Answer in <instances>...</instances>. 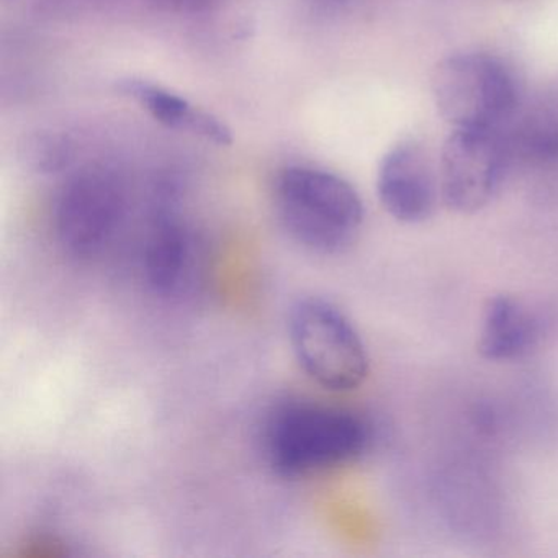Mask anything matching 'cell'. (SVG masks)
Returning <instances> with one entry per match:
<instances>
[{
	"label": "cell",
	"instance_id": "1",
	"mask_svg": "<svg viewBox=\"0 0 558 558\" xmlns=\"http://www.w3.org/2000/svg\"><path fill=\"white\" fill-rule=\"evenodd\" d=\"M368 440L367 423L352 411L290 401L266 421L263 450L276 475L299 478L357 459Z\"/></svg>",
	"mask_w": 558,
	"mask_h": 558
},
{
	"label": "cell",
	"instance_id": "2",
	"mask_svg": "<svg viewBox=\"0 0 558 558\" xmlns=\"http://www.w3.org/2000/svg\"><path fill=\"white\" fill-rule=\"evenodd\" d=\"M274 207L295 243L316 254H338L364 225L361 195L341 175L313 166H289L277 175Z\"/></svg>",
	"mask_w": 558,
	"mask_h": 558
},
{
	"label": "cell",
	"instance_id": "3",
	"mask_svg": "<svg viewBox=\"0 0 558 558\" xmlns=\"http://www.w3.org/2000/svg\"><path fill=\"white\" fill-rule=\"evenodd\" d=\"M289 335L300 367L319 387L351 391L364 384L367 349L348 316L328 300H296L290 308Z\"/></svg>",
	"mask_w": 558,
	"mask_h": 558
},
{
	"label": "cell",
	"instance_id": "4",
	"mask_svg": "<svg viewBox=\"0 0 558 558\" xmlns=\"http://www.w3.org/2000/svg\"><path fill=\"white\" fill-rule=\"evenodd\" d=\"M437 110L453 130H501L518 107V83L498 58L456 54L433 74Z\"/></svg>",
	"mask_w": 558,
	"mask_h": 558
},
{
	"label": "cell",
	"instance_id": "5",
	"mask_svg": "<svg viewBox=\"0 0 558 558\" xmlns=\"http://www.w3.org/2000/svg\"><path fill=\"white\" fill-rule=\"evenodd\" d=\"M125 187L116 172L90 168L61 189L54 208V231L64 253L76 259L99 256L125 218Z\"/></svg>",
	"mask_w": 558,
	"mask_h": 558
},
{
	"label": "cell",
	"instance_id": "6",
	"mask_svg": "<svg viewBox=\"0 0 558 558\" xmlns=\"http://www.w3.org/2000/svg\"><path fill=\"white\" fill-rule=\"evenodd\" d=\"M511 148L501 130H453L440 159V194L450 210L476 214L501 187Z\"/></svg>",
	"mask_w": 558,
	"mask_h": 558
},
{
	"label": "cell",
	"instance_id": "7",
	"mask_svg": "<svg viewBox=\"0 0 558 558\" xmlns=\"http://www.w3.org/2000/svg\"><path fill=\"white\" fill-rule=\"evenodd\" d=\"M377 192L385 210L401 223H421L433 215L436 182L420 145L403 142L384 156Z\"/></svg>",
	"mask_w": 558,
	"mask_h": 558
},
{
	"label": "cell",
	"instance_id": "8",
	"mask_svg": "<svg viewBox=\"0 0 558 558\" xmlns=\"http://www.w3.org/2000/svg\"><path fill=\"white\" fill-rule=\"evenodd\" d=\"M117 90L138 104L148 116L166 129L187 133L217 146L233 143L231 130L223 120L161 84L142 77H125L117 83Z\"/></svg>",
	"mask_w": 558,
	"mask_h": 558
},
{
	"label": "cell",
	"instance_id": "9",
	"mask_svg": "<svg viewBox=\"0 0 558 558\" xmlns=\"http://www.w3.org/2000/svg\"><path fill=\"white\" fill-rule=\"evenodd\" d=\"M195 259L197 250L187 227L172 214L159 215L143 256V272L149 289L161 296L184 292L191 283Z\"/></svg>",
	"mask_w": 558,
	"mask_h": 558
},
{
	"label": "cell",
	"instance_id": "10",
	"mask_svg": "<svg viewBox=\"0 0 558 558\" xmlns=\"http://www.w3.org/2000/svg\"><path fill=\"white\" fill-rule=\"evenodd\" d=\"M538 339L534 313L508 295L489 300L483 313L478 351L493 362L514 361L527 354Z\"/></svg>",
	"mask_w": 558,
	"mask_h": 558
},
{
	"label": "cell",
	"instance_id": "11",
	"mask_svg": "<svg viewBox=\"0 0 558 558\" xmlns=\"http://www.w3.org/2000/svg\"><path fill=\"white\" fill-rule=\"evenodd\" d=\"M73 158V146L64 136L37 133L28 136L21 146V161L38 174L63 171Z\"/></svg>",
	"mask_w": 558,
	"mask_h": 558
},
{
	"label": "cell",
	"instance_id": "12",
	"mask_svg": "<svg viewBox=\"0 0 558 558\" xmlns=\"http://www.w3.org/2000/svg\"><path fill=\"white\" fill-rule=\"evenodd\" d=\"M519 146L532 158H558V129L547 122L529 123L522 129Z\"/></svg>",
	"mask_w": 558,
	"mask_h": 558
}]
</instances>
